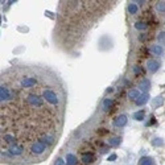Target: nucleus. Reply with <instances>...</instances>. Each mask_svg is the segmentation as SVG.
I'll use <instances>...</instances> for the list:
<instances>
[{
    "label": "nucleus",
    "instance_id": "obj_9",
    "mask_svg": "<svg viewBox=\"0 0 165 165\" xmlns=\"http://www.w3.org/2000/svg\"><path fill=\"white\" fill-rule=\"evenodd\" d=\"M151 52H152L153 56H157V57L164 54V49H163V46L160 45V44H157V45H152V48H151Z\"/></svg>",
    "mask_w": 165,
    "mask_h": 165
},
{
    "label": "nucleus",
    "instance_id": "obj_15",
    "mask_svg": "<svg viewBox=\"0 0 165 165\" xmlns=\"http://www.w3.org/2000/svg\"><path fill=\"white\" fill-rule=\"evenodd\" d=\"M107 143H108L110 147H118L122 143V137H112V139H110Z\"/></svg>",
    "mask_w": 165,
    "mask_h": 165
},
{
    "label": "nucleus",
    "instance_id": "obj_13",
    "mask_svg": "<svg viewBox=\"0 0 165 165\" xmlns=\"http://www.w3.org/2000/svg\"><path fill=\"white\" fill-rule=\"evenodd\" d=\"M111 106H112V99H111V98H106L103 100V103H102V108L104 111H108L111 108Z\"/></svg>",
    "mask_w": 165,
    "mask_h": 165
},
{
    "label": "nucleus",
    "instance_id": "obj_12",
    "mask_svg": "<svg viewBox=\"0 0 165 165\" xmlns=\"http://www.w3.org/2000/svg\"><path fill=\"white\" fill-rule=\"evenodd\" d=\"M139 165H153V159L149 156H143L139 160Z\"/></svg>",
    "mask_w": 165,
    "mask_h": 165
},
{
    "label": "nucleus",
    "instance_id": "obj_18",
    "mask_svg": "<svg viewBox=\"0 0 165 165\" xmlns=\"http://www.w3.org/2000/svg\"><path fill=\"white\" fill-rule=\"evenodd\" d=\"M156 10L160 13H164L165 12V2H157L156 3Z\"/></svg>",
    "mask_w": 165,
    "mask_h": 165
},
{
    "label": "nucleus",
    "instance_id": "obj_20",
    "mask_svg": "<svg viewBox=\"0 0 165 165\" xmlns=\"http://www.w3.org/2000/svg\"><path fill=\"white\" fill-rule=\"evenodd\" d=\"M157 40L161 46H165V32H160L157 36Z\"/></svg>",
    "mask_w": 165,
    "mask_h": 165
},
{
    "label": "nucleus",
    "instance_id": "obj_22",
    "mask_svg": "<svg viewBox=\"0 0 165 165\" xmlns=\"http://www.w3.org/2000/svg\"><path fill=\"white\" fill-rule=\"evenodd\" d=\"M152 144L155 147H161L164 144V141H163V139H160V137H156V139L152 140Z\"/></svg>",
    "mask_w": 165,
    "mask_h": 165
},
{
    "label": "nucleus",
    "instance_id": "obj_4",
    "mask_svg": "<svg viewBox=\"0 0 165 165\" xmlns=\"http://www.w3.org/2000/svg\"><path fill=\"white\" fill-rule=\"evenodd\" d=\"M8 152L13 156H21L24 153V145L20 144V143H16V144H12L8 147Z\"/></svg>",
    "mask_w": 165,
    "mask_h": 165
},
{
    "label": "nucleus",
    "instance_id": "obj_14",
    "mask_svg": "<svg viewBox=\"0 0 165 165\" xmlns=\"http://www.w3.org/2000/svg\"><path fill=\"white\" fill-rule=\"evenodd\" d=\"M139 96H140L139 90H135V88H133V90H130V91H128V98H130L131 100H136Z\"/></svg>",
    "mask_w": 165,
    "mask_h": 165
},
{
    "label": "nucleus",
    "instance_id": "obj_2",
    "mask_svg": "<svg viewBox=\"0 0 165 165\" xmlns=\"http://www.w3.org/2000/svg\"><path fill=\"white\" fill-rule=\"evenodd\" d=\"M12 95H13L12 88L8 84L2 83V86H0V100H2V104L12 99Z\"/></svg>",
    "mask_w": 165,
    "mask_h": 165
},
{
    "label": "nucleus",
    "instance_id": "obj_6",
    "mask_svg": "<svg viewBox=\"0 0 165 165\" xmlns=\"http://www.w3.org/2000/svg\"><path fill=\"white\" fill-rule=\"evenodd\" d=\"M139 88H140V91H143V94H148V90L151 88V81L147 78L141 79L139 82Z\"/></svg>",
    "mask_w": 165,
    "mask_h": 165
},
{
    "label": "nucleus",
    "instance_id": "obj_11",
    "mask_svg": "<svg viewBox=\"0 0 165 165\" xmlns=\"http://www.w3.org/2000/svg\"><path fill=\"white\" fill-rule=\"evenodd\" d=\"M77 163H78V160L75 155H73V153L66 155V165H77Z\"/></svg>",
    "mask_w": 165,
    "mask_h": 165
},
{
    "label": "nucleus",
    "instance_id": "obj_5",
    "mask_svg": "<svg viewBox=\"0 0 165 165\" xmlns=\"http://www.w3.org/2000/svg\"><path fill=\"white\" fill-rule=\"evenodd\" d=\"M127 122H128V119H127L126 115H119V116H116V118L114 119V127L122 128V127L126 126Z\"/></svg>",
    "mask_w": 165,
    "mask_h": 165
},
{
    "label": "nucleus",
    "instance_id": "obj_17",
    "mask_svg": "<svg viewBox=\"0 0 165 165\" xmlns=\"http://www.w3.org/2000/svg\"><path fill=\"white\" fill-rule=\"evenodd\" d=\"M133 119H135V120H140V122H141V120H144V118H145V112H144V111H137V112H135V114H133V116H132Z\"/></svg>",
    "mask_w": 165,
    "mask_h": 165
},
{
    "label": "nucleus",
    "instance_id": "obj_1",
    "mask_svg": "<svg viewBox=\"0 0 165 165\" xmlns=\"http://www.w3.org/2000/svg\"><path fill=\"white\" fill-rule=\"evenodd\" d=\"M48 149V145L45 144L44 141L41 140H37V141H34L32 145H30V153L34 155V156H41L42 153H45V151Z\"/></svg>",
    "mask_w": 165,
    "mask_h": 165
},
{
    "label": "nucleus",
    "instance_id": "obj_8",
    "mask_svg": "<svg viewBox=\"0 0 165 165\" xmlns=\"http://www.w3.org/2000/svg\"><path fill=\"white\" fill-rule=\"evenodd\" d=\"M95 160V157H94V155H92L91 152H84V153H82V156H81V161L83 163V164H91L92 161Z\"/></svg>",
    "mask_w": 165,
    "mask_h": 165
},
{
    "label": "nucleus",
    "instance_id": "obj_3",
    "mask_svg": "<svg viewBox=\"0 0 165 165\" xmlns=\"http://www.w3.org/2000/svg\"><path fill=\"white\" fill-rule=\"evenodd\" d=\"M36 84H37V78L32 77V75L23 77V79H21V82H20V86L23 88H32Z\"/></svg>",
    "mask_w": 165,
    "mask_h": 165
},
{
    "label": "nucleus",
    "instance_id": "obj_24",
    "mask_svg": "<svg viewBox=\"0 0 165 165\" xmlns=\"http://www.w3.org/2000/svg\"><path fill=\"white\" fill-rule=\"evenodd\" d=\"M116 157H118V156L115 153H112L111 156H108V161H114V160H116Z\"/></svg>",
    "mask_w": 165,
    "mask_h": 165
},
{
    "label": "nucleus",
    "instance_id": "obj_16",
    "mask_svg": "<svg viewBox=\"0 0 165 165\" xmlns=\"http://www.w3.org/2000/svg\"><path fill=\"white\" fill-rule=\"evenodd\" d=\"M128 12H130L131 15H136V13L139 12V7H137L135 3H130L128 4Z\"/></svg>",
    "mask_w": 165,
    "mask_h": 165
},
{
    "label": "nucleus",
    "instance_id": "obj_23",
    "mask_svg": "<svg viewBox=\"0 0 165 165\" xmlns=\"http://www.w3.org/2000/svg\"><path fill=\"white\" fill-rule=\"evenodd\" d=\"M54 165H66V163H65V160L64 159H57L56 160V163H54Z\"/></svg>",
    "mask_w": 165,
    "mask_h": 165
},
{
    "label": "nucleus",
    "instance_id": "obj_10",
    "mask_svg": "<svg viewBox=\"0 0 165 165\" xmlns=\"http://www.w3.org/2000/svg\"><path fill=\"white\" fill-rule=\"evenodd\" d=\"M148 100H149V95L148 94H140V96L135 100V103H136V106H144Z\"/></svg>",
    "mask_w": 165,
    "mask_h": 165
},
{
    "label": "nucleus",
    "instance_id": "obj_19",
    "mask_svg": "<svg viewBox=\"0 0 165 165\" xmlns=\"http://www.w3.org/2000/svg\"><path fill=\"white\" fill-rule=\"evenodd\" d=\"M135 28L137 30H145L147 28H148V25H147L145 23H141V21H137V23H135Z\"/></svg>",
    "mask_w": 165,
    "mask_h": 165
},
{
    "label": "nucleus",
    "instance_id": "obj_7",
    "mask_svg": "<svg viewBox=\"0 0 165 165\" xmlns=\"http://www.w3.org/2000/svg\"><path fill=\"white\" fill-rule=\"evenodd\" d=\"M147 68H148L149 73H156L159 69H160V62L156 61V60H149L148 62H147Z\"/></svg>",
    "mask_w": 165,
    "mask_h": 165
},
{
    "label": "nucleus",
    "instance_id": "obj_21",
    "mask_svg": "<svg viewBox=\"0 0 165 165\" xmlns=\"http://www.w3.org/2000/svg\"><path fill=\"white\" fill-rule=\"evenodd\" d=\"M163 102H164V100H163V98H161V96H157V98H156V99L152 102V106L155 107V108H157L159 106H161V104H163Z\"/></svg>",
    "mask_w": 165,
    "mask_h": 165
}]
</instances>
